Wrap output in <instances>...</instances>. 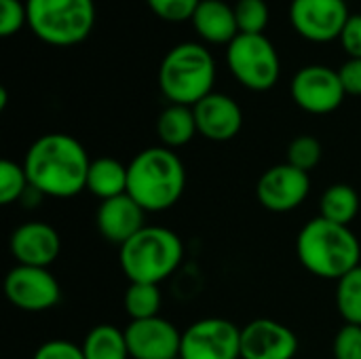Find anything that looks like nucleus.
<instances>
[{"label": "nucleus", "instance_id": "1", "mask_svg": "<svg viewBox=\"0 0 361 359\" xmlns=\"http://www.w3.org/2000/svg\"><path fill=\"white\" fill-rule=\"evenodd\" d=\"M89 165L85 146L68 133L40 135L23 159L30 186L51 199H70L87 190Z\"/></svg>", "mask_w": 361, "mask_h": 359}, {"label": "nucleus", "instance_id": "2", "mask_svg": "<svg viewBox=\"0 0 361 359\" xmlns=\"http://www.w3.org/2000/svg\"><path fill=\"white\" fill-rule=\"evenodd\" d=\"M127 195L146 214L167 212L184 195L186 167L171 148L150 146L137 152L127 165Z\"/></svg>", "mask_w": 361, "mask_h": 359}, {"label": "nucleus", "instance_id": "3", "mask_svg": "<svg viewBox=\"0 0 361 359\" xmlns=\"http://www.w3.org/2000/svg\"><path fill=\"white\" fill-rule=\"evenodd\" d=\"M296 256L311 275L338 281L361 264V245L351 226L313 218L296 237Z\"/></svg>", "mask_w": 361, "mask_h": 359}, {"label": "nucleus", "instance_id": "4", "mask_svg": "<svg viewBox=\"0 0 361 359\" xmlns=\"http://www.w3.org/2000/svg\"><path fill=\"white\" fill-rule=\"evenodd\" d=\"M184 258V243L171 229L144 226L118 248V262L129 284L159 286L169 279Z\"/></svg>", "mask_w": 361, "mask_h": 359}, {"label": "nucleus", "instance_id": "5", "mask_svg": "<svg viewBox=\"0 0 361 359\" xmlns=\"http://www.w3.org/2000/svg\"><path fill=\"white\" fill-rule=\"evenodd\" d=\"M216 63L212 53L199 42H180L163 57L159 87L171 104L195 106L214 93Z\"/></svg>", "mask_w": 361, "mask_h": 359}, {"label": "nucleus", "instance_id": "6", "mask_svg": "<svg viewBox=\"0 0 361 359\" xmlns=\"http://www.w3.org/2000/svg\"><path fill=\"white\" fill-rule=\"evenodd\" d=\"M27 25L47 44L74 47L95 23L93 0H25Z\"/></svg>", "mask_w": 361, "mask_h": 359}, {"label": "nucleus", "instance_id": "7", "mask_svg": "<svg viewBox=\"0 0 361 359\" xmlns=\"http://www.w3.org/2000/svg\"><path fill=\"white\" fill-rule=\"evenodd\" d=\"M226 63L233 76L250 91L273 89L281 72L279 55L264 34H237L226 47Z\"/></svg>", "mask_w": 361, "mask_h": 359}, {"label": "nucleus", "instance_id": "8", "mask_svg": "<svg viewBox=\"0 0 361 359\" xmlns=\"http://www.w3.org/2000/svg\"><path fill=\"white\" fill-rule=\"evenodd\" d=\"M180 359H241V328L224 317H203L182 332Z\"/></svg>", "mask_w": 361, "mask_h": 359}, {"label": "nucleus", "instance_id": "9", "mask_svg": "<svg viewBox=\"0 0 361 359\" xmlns=\"http://www.w3.org/2000/svg\"><path fill=\"white\" fill-rule=\"evenodd\" d=\"M6 300L27 313H42L61 300V288L49 269L15 264L4 277Z\"/></svg>", "mask_w": 361, "mask_h": 359}, {"label": "nucleus", "instance_id": "10", "mask_svg": "<svg viewBox=\"0 0 361 359\" xmlns=\"http://www.w3.org/2000/svg\"><path fill=\"white\" fill-rule=\"evenodd\" d=\"M345 87L336 70L328 66H305L292 78V97L309 114H330L345 99Z\"/></svg>", "mask_w": 361, "mask_h": 359}, {"label": "nucleus", "instance_id": "11", "mask_svg": "<svg viewBox=\"0 0 361 359\" xmlns=\"http://www.w3.org/2000/svg\"><path fill=\"white\" fill-rule=\"evenodd\" d=\"M311 193V178L307 171L292 167L290 163H279L269 167L256 186V197L260 205L273 214H288L298 209Z\"/></svg>", "mask_w": 361, "mask_h": 359}, {"label": "nucleus", "instance_id": "12", "mask_svg": "<svg viewBox=\"0 0 361 359\" xmlns=\"http://www.w3.org/2000/svg\"><path fill=\"white\" fill-rule=\"evenodd\" d=\"M349 17L345 0H292L290 4V21L294 30L313 42L341 38Z\"/></svg>", "mask_w": 361, "mask_h": 359}, {"label": "nucleus", "instance_id": "13", "mask_svg": "<svg viewBox=\"0 0 361 359\" xmlns=\"http://www.w3.org/2000/svg\"><path fill=\"white\" fill-rule=\"evenodd\" d=\"M296 353L298 336L277 320L258 317L241 328V359H294Z\"/></svg>", "mask_w": 361, "mask_h": 359}, {"label": "nucleus", "instance_id": "14", "mask_svg": "<svg viewBox=\"0 0 361 359\" xmlns=\"http://www.w3.org/2000/svg\"><path fill=\"white\" fill-rule=\"evenodd\" d=\"M125 336L131 359H180L182 332L161 315L129 322Z\"/></svg>", "mask_w": 361, "mask_h": 359}, {"label": "nucleus", "instance_id": "15", "mask_svg": "<svg viewBox=\"0 0 361 359\" xmlns=\"http://www.w3.org/2000/svg\"><path fill=\"white\" fill-rule=\"evenodd\" d=\"M8 250L17 264L49 269L61 252V239L51 224L34 220L13 231Z\"/></svg>", "mask_w": 361, "mask_h": 359}, {"label": "nucleus", "instance_id": "16", "mask_svg": "<svg viewBox=\"0 0 361 359\" xmlns=\"http://www.w3.org/2000/svg\"><path fill=\"white\" fill-rule=\"evenodd\" d=\"M199 133L209 142H228L243 127L241 106L226 93H209L192 106Z\"/></svg>", "mask_w": 361, "mask_h": 359}, {"label": "nucleus", "instance_id": "17", "mask_svg": "<svg viewBox=\"0 0 361 359\" xmlns=\"http://www.w3.org/2000/svg\"><path fill=\"white\" fill-rule=\"evenodd\" d=\"M95 224L106 241L121 248L146 226V212L125 193L121 197L102 201L95 214Z\"/></svg>", "mask_w": 361, "mask_h": 359}, {"label": "nucleus", "instance_id": "18", "mask_svg": "<svg viewBox=\"0 0 361 359\" xmlns=\"http://www.w3.org/2000/svg\"><path fill=\"white\" fill-rule=\"evenodd\" d=\"M192 25L203 40L214 44H231L239 34L235 8L222 0H201L192 15Z\"/></svg>", "mask_w": 361, "mask_h": 359}, {"label": "nucleus", "instance_id": "19", "mask_svg": "<svg viewBox=\"0 0 361 359\" xmlns=\"http://www.w3.org/2000/svg\"><path fill=\"white\" fill-rule=\"evenodd\" d=\"M129 171L127 165L112 157L93 159L87 174V190L99 201H108L127 193Z\"/></svg>", "mask_w": 361, "mask_h": 359}, {"label": "nucleus", "instance_id": "20", "mask_svg": "<svg viewBox=\"0 0 361 359\" xmlns=\"http://www.w3.org/2000/svg\"><path fill=\"white\" fill-rule=\"evenodd\" d=\"M157 133H159L161 146L165 148L173 150V148L186 146L199 133L192 108L169 104L157 121Z\"/></svg>", "mask_w": 361, "mask_h": 359}, {"label": "nucleus", "instance_id": "21", "mask_svg": "<svg viewBox=\"0 0 361 359\" xmlns=\"http://www.w3.org/2000/svg\"><path fill=\"white\" fill-rule=\"evenodd\" d=\"M85 359H131L125 330L112 324H97L80 343Z\"/></svg>", "mask_w": 361, "mask_h": 359}, {"label": "nucleus", "instance_id": "22", "mask_svg": "<svg viewBox=\"0 0 361 359\" xmlns=\"http://www.w3.org/2000/svg\"><path fill=\"white\" fill-rule=\"evenodd\" d=\"M360 214V195L349 184H332L319 199V218L334 224L351 226Z\"/></svg>", "mask_w": 361, "mask_h": 359}, {"label": "nucleus", "instance_id": "23", "mask_svg": "<svg viewBox=\"0 0 361 359\" xmlns=\"http://www.w3.org/2000/svg\"><path fill=\"white\" fill-rule=\"evenodd\" d=\"M125 311L131 322L159 317L163 307V296L159 286L152 284H129L125 292Z\"/></svg>", "mask_w": 361, "mask_h": 359}, {"label": "nucleus", "instance_id": "24", "mask_svg": "<svg viewBox=\"0 0 361 359\" xmlns=\"http://www.w3.org/2000/svg\"><path fill=\"white\" fill-rule=\"evenodd\" d=\"M336 307L345 324L361 326V264L336 281Z\"/></svg>", "mask_w": 361, "mask_h": 359}, {"label": "nucleus", "instance_id": "25", "mask_svg": "<svg viewBox=\"0 0 361 359\" xmlns=\"http://www.w3.org/2000/svg\"><path fill=\"white\" fill-rule=\"evenodd\" d=\"M30 190V180L23 163H15L11 159L0 161V203L11 205L25 197Z\"/></svg>", "mask_w": 361, "mask_h": 359}, {"label": "nucleus", "instance_id": "26", "mask_svg": "<svg viewBox=\"0 0 361 359\" xmlns=\"http://www.w3.org/2000/svg\"><path fill=\"white\" fill-rule=\"evenodd\" d=\"M324 154L322 142L313 135H298L290 142L288 146V154H286V163H290L292 167L300 169V171H311L319 165Z\"/></svg>", "mask_w": 361, "mask_h": 359}, {"label": "nucleus", "instance_id": "27", "mask_svg": "<svg viewBox=\"0 0 361 359\" xmlns=\"http://www.w3.org/2000/svg\"><path fill=\"white\" fill-rule=\"evenodd\" d=\"M233 8L239 34H264L269 23V6L264 0H237Z\"/></svg>", "mask_w": 361, "mask_h": 359}, {"label": "nucleus", "instance_id": "28", "mask_svg": "<svg viewBox=\"0 0 361 359\" xmlns=\"http://www.w3.org/2000/svg\"><path fill=\"white\" fill-rule=\"evenodd\" d=\"M334 359H361V326L345 324L332 341Z\"/></svg>", "mask_w": 361, "mask_h": 359}, {"label": "nucleus", "instance_id": "29", "mask_svg": "<svg viewBox=\"0 0 361 359\" xmlns=\"http://www.w3.org/2000/svg\"><path fill=\"white\" fill-rule=\"evenodd\" d=\"M154 15L165 21H186L192 19L201 0H146Z\"/></svg>", "mask_w": 361, "mask_h": 359}, {"label": "nucleus", "instance_id": "30", "mask_svg": "<svg viewBox=\"0 0 361 359\" xmlns=\"http://www.w3.org/2000/svg\"><path fill=\"white\" fill-rule=\"evenodd\" d=\"M27 23V8L21 0H0V36L17 34Z\"/></svg>", "mask_w": 361, "mask_h": 359}, {"label": "nucleus", "instance_id": "31", "mask_svg": "<svg viewBox=\"0 0 361 359\" xmlns=\"http://www.w3.org/2000/svg\"><path fill=\"white\" fill-rule=\"evenodd\" d=\"M32 359H85V353L80 345H74L63 339H53V341L42 343L34 351Z\"/></svg>", "mask_w": 361, "mask_h": 359}, {"label": "nucleus", "instance_id": "32", "mask_svg": "<svg viewBox=\"0 0 361 359\" xmlns=\"http://www.w3.org/2000/svg\"><path fill=\"white\" fill-rule=\"evenodd\" d=\"M341 42L351 59H361V15H351L343 28Z\"/></svg>", "mask_w": 361, "mask_h": 359}, {"label": "nucleus", "instance_id": "33", "mask_svg": "<svg viewBox=\"0 0 361 359\" xmlns=\"http://www.w3.org/2000/svg\"><path fill=\"white\" fill-rule=\"evenodd\" d=\"M347 95H361V59H349L338 70Z\"/></svg>", "mask_w": 361, "mask_h": 359}, {"label": "nucleus", "instance_id": "34", "mask_svg": "<svg viewBox=\"0 0 361 359\" xmlns=\"http://www.w3.org/2000/svg\"><path fill=\"white\" fill-rule=\"evenodd\" d=\"M4 106H6V89L2 87V89H0V110H2Z\"/></svg>", "mask_w": 361, "mask_h": 359}]
</instances>
